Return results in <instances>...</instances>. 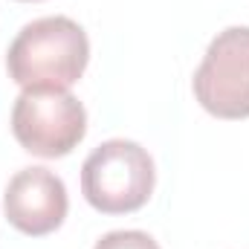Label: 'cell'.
Masks as SVG:
<instances>
[{
    "label": "cell",
    "mask_w": 249,
    "mask_h": 249,
    "mask_svg": "<svg viewBox=\"0 0 249 249\" xmlns=\"http://www.w3.org/2000/svg\"><path fill=\"white\" fill-rule=\"evenodd\" d=\"M90 58L84 29L72 18H38L9 47L6 67L23 90H70Z\"/></svg>",
    "instance_id": "obj_1"
},
{
    "label": "cell",
    "mask_w": 249,
    "mask_h": 249,
    "mask_svg": "<svg viewBox=\"0 0 249 249\" xmlns=\"http://www.w3.org/2000/svg\"><path fill=\"white\" fill-rule=\"evenodd\" d=\"M154 177V160L142 145L110 139L84 160L81 191L93 209L105 214H127L148 203Z\"/></svg>",
    "instance_id": "obj_2"
},
{
    "label": "cell",
    "mask_w": 249,
    "mask_h": 249,
    "mask_svg": "<svg viewBox=\"0 0 249 249\" xmlns=\"http://www.w3.org/2000/svg\"><path fill=\"white\" fill-rule=\"evenodd\" d=\"M12 133L35 157H67L87 133V113L67 90H23L12 107Z\"/></svg>",
    "instance_id": "obj_3"
},
{
    "label": "cell",
    "mask_w": 249,
    "mask_h": 249,
    "mask_svg": "<svg viewBox=\"0 0 249 249\" xmlns=\"http://www.w3.org/2000/svg\"><path fill=\"white\" fill-rule=\"evenodd\" d=\"M197 102L217 119L249 116V26L223 29L194 72Z\"/></svg>",
    "instance_id": "obj_4"
},
{
    "label": "cell",
    "mask_w": 249,
    "mask_h": 249,
    "mask_svg": "<svg viewBox=\"0 0 249 249\" xmlns=\"http://www.w3.org/2000/svg\"><path fill=\"white\" fill-rule=\"evenodd\" d=\"M67 188L61 177L50 168H23L18 171L3 197V209L9 223L23 235H50L67 217Z\"/></svg>",
    "instance_id": "obj_5"
},
{
    "label": "cell",
    "mask_w": 249,
    "mask_h": 249,
    "mask_svg": "<svg viewBox=\"0 0 249 249\" xmlns=\"http://www.w3.org/2000/svg\"><path fill=\"white\" fill-rule=\"evenodd\" d=\"M93 249H160V244L148 232L119 229V232H107Z\"/></svg>",
    "instance_id": "obj_6"
}]
</instances>
